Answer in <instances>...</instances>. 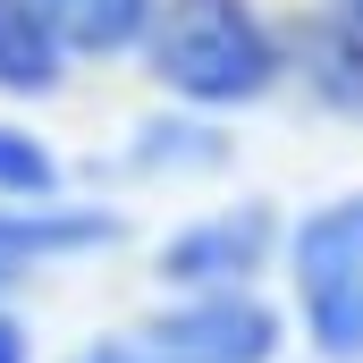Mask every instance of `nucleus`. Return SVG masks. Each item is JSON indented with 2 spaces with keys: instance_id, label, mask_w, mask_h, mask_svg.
Masks as SVG:
<instances>
[{
  "instance_id": "obj_1",
  "label": "nucleus",
  "mask_w": 363,
  "mask_h": 363,
  "mask_svg": "<svg viewBox=\"0 0 363 363\" xmlns=\"http://www.w3.org/2000/svg\"><path fill=\"white\" fill-rule=\"evenodd\" d=\"M144 68L186 110H245L287 77V34L254 0H161Z\"/></svg>"
},
{
  "instance_id": "obj_2",
  "label": "nucleus",
  "mask_w": 363,
  "mask_h": 363,
  "mask_svg": "<svg viewBox=\"0 0 363 363\" xmlns=\"http://www.w3.org/2000/svg\"><path fill=\"white\" fill-rule=\"evenodd\" d=\"M279 254H287L304 347L321 363H363V194L313 203Z\"/></svg>"
},
{
  "instance_id": "obj_3",
  "label": "nucleus",
  "mask_w": 363,
  "mask_h": 363,
  "mask_svg": "<svg viewBox=\"0 0 363 363\" xmlns=\"http://www.w3.org/2000/svg\"><path fill=\"white\" fill-rule=\"evenodd\" d=\"M287 321L262 296H178L110 338H93L77 363H271Z\"/></svg>"
},
{
  "instance_id": "obj_4",
  "label": "nucleus",
  "mask_w": 363,
  "mask_h": 363,
  "mask_svg": "<svg viewBox=\"0 0 363 363\" xmlns=\"http://www.w3.org/2000/svg\"><path fill=\"white\" fill-rule=\"evenodd\" d=\"M271 254H279V211L271 203H228V211L186 220L152 254V279L169 296H254Z\"/></svg>"
},
{
  "instance_id": "obj_5",
  "label": "nucleus",
  "mask_w": 363,
  "mask_h": 363,
  "mask_svg": "<svg viewBox=\"0 0 363 363\" xmlns=\"http://www.w3.org/2000/svg\"><path fill=\"white\" fill-rule=\"evenodd\" d=\"M287 68L338 118H363V0H313V17L287 34Z\"/></svg>"
},
{
  "instance_id": "obj_6",
  "label": "nucleus",
  "mask_w": 363,
  "mask_h": 363,
  "mask_svg": "<svg viewBox=\"0 0 363 363\" xmlns=\"http://www.w3.org/2000/svg\"><path fill=\"white\" fill-rule=\"evenodd\" d=\"M118 237V211H68V203H0V271L17 279L26 262L93 254Z\"/></svg>"
},
{
  "instance_id": "obj_7",
  "label": "nucleus",
  "mask_w": 363,
  "mask_h": 363,
  "mask_svg": "<svg viewBox=\"0 0 363 363\" xmlns=\"http://www.w3.org/2000/svg\"><path fill=\"white\" fill-rule=\"evenodd\" d=\"M34 9L68 60H118V51H144L161 0H34Z\"/></svg>"
},
{
  "instance_id": "obj_8",
  "label": "nucleus",
  "mask_w": 363,
  "mask_h": 363,
  "mask_svg": "<svg viewBox=\"0 0 363 363\" xmlns=\"http://www.w3.org/2000/svg\"><path fill=\"white\" fill-rule=\"evenodd\" d=\"M68 77V51L51 43L34 0H0V93H51Z\"/></svg>"
},
{
  "instance_id": "obj_9",
  "label": "nucleus",
  "mask_w": 363,
  "mask_h": 363,
  "mask_svg": "<svg viewBox=\"0 0 363 363\" xmlns=\"http://www.w3.org/2000/svg\"><path fill=\"white\" fill-rule=\"evenodd\" d=\"M228 161V135L211 127V118H194V110H169V118H144L135 127V144H127V169H220Z\"/></svg>"
},
{
  "instance_id": "obj_10",
  "label": "nucleus",
  "mask_w": 363,
  "mask_h": 363,
  "mask_svg": "<svg viewBox=\"0 0 363 363\" xmlns=\"http://www.w3.org/2000/svg\"><path fill=\"white\" fill-rule=\"evenodd\" d=\"M0 203H60V152L26 127H0Z\"/></svg>"
},
{
  "instance_id": "obj_11",
  "label": "nucleus",
  "mask_w": 363,
  "mask_h": 363,
  "mask_svg": "<svg viewBox=\"0 0 363 363\" xmlns=\"http://www.w3.org/2000/svg\"><path fill=\"white\" fill-rule=\"evenodd\" d=\"M0 363H34V355H26V330H17L9 313H0Z\"/></svg>"
},
{
  "instance_id": "obj_12",
  "label": "nucleus",
  "mask_w": 363,
  "mask_h": 363,
  "mask_svg": "<svg viewBox=\"0 0 363 363\" xmlns=\"http://www.w3.org/2000/svg\"><path fill=\"white\" fill-rule=\"evenodd\" d=\"M0 287H9V271H0Z\"/></svg>"
}]
</instances>
